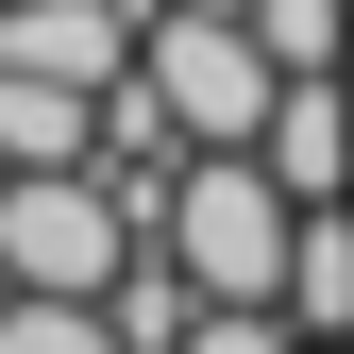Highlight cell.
<instances>
[{"mask_svg":"<svg viewBox=\"0 0 354 354\" xmlns=\"http://www.w3.org/2000/svg\"><path fill=\"white\" fill-rule=\"evenodd\" d=\"M287 321H304V337H354V203H304V236H287Z\"/></svg>","mask_w":354,"mask_h":354,"instance_id":"cell-7","label":"cell"},{"mask_svg":"<svg viewBox=\"0 0 354 354\" xmlns=\"http://www.w3.org/2000/svg\"><path fill=\"white\" fill-rule=\"evenodd\" d=\"M136 236H152V203L118 186V169H17V186H0V287L102 304L118 270H136Z\"/></svg>","mask_w":354,"mask_h":354,"instance_id":"cell-2","label":"cell"},{"mask_svg":"<svg viewBox=\"0 0 354 354\" xmlns=\"http://www.w3.org/2000/svg\"><path fill=\"white\" fill-rule=\"evenodd\" d=\"M253 152H270L304 203H354V84H337V68H287V102H270Z\"/></svg>","mask_w":354,"mask_h":354,"instance_id":"cell-5","label":"cell"},{"mask_svg":"<svg viewBox=\"0 0 354 354\" xmlns=\"http://www.w3.org/2000/svg\"><path fill=\"white\" fill-rule=\"evenodd\" d=\"M152 236L186 253V287H203V304H287L304 186H287L253 136H236V152H186V169H169V203H152Z\"/></svg>","mask_w":354,"mask_h":354,"instance_id":"cell-1","label":"cell"},{"mask_svg":"<svg viewBox=\"0 0 354 354\" xmlns=\"http://www.w3.org/2000/svg\"><path fill=\"white\" fill-rule=\"evenodd\" d=\"M0 354H136V337L102 304H68V287H0Z\"/></svg>","mask_w":354,"mask_h":354,"instance_id":"cell-8","label":"cell"},{"mask_svg":"<svg viewBox=\"0 0 354 354\" xmlns=\"http://www.w3.org/2000/svg\"><path fill=\"white\" fill-rule=\"evenodd\" d=\"M186 354H321V337H304L287 304H203V321H186Z\"/></svg>","mask_w":354,"mask_h":354,"instance_id":"cell-10","label":"cell"},{"mask_svg":"<svg viewBox=\"0 0 354 354\" xmlns=\"http://www.w3.org/2000/svg\"><path fill=\"white\" fill-rule=\"evenodd\" d=\"M253 34L287 68H354V0H253Z\"/></svg>","mask_w":354,"mask_h":354,"instance_id":"cell-9","label":"cell"},{"mask_svg":"<svg viewBox=\"0 0 354 354\" xmlns=\"http://www.w3.org/2000/svg\"><path fill=\"white\" fill-rule=\"evenodd\" d=\"M136 0H0V68H51V84H118L136 68Z\"/></svg>","mask_w":354,"mask_h":354,"instance_id":"cell-4","label":"cell"},{"mask_svg":"<svg viewBox=\"0 0 354 354\" xmlns=\"http://www.w3.org/2000/svg\"><path fill=\"white\" fill-rule=\"evenodd\" d=\"M17 169H102V84L0 68V186H17Z\"/></svg>","mask_w":354,"mask_h":354,"instance_id":"cell-6","label":"cell"},{"mask_svg":"<svg viewBox=\"0 0 354 354\" xmlns=\"http://www.w3.org/2000/svg\"><path fill=\"white\" fill-rule=\"evenodd\" d=\"M203 17H253V0H203Z\"/></svg>","mask_w":354,"mask_h":354,"instance_id":"cell-11","label":"cell"},{"mask_svg":"<svg viewBox=\"0 0 354 354\" xmlns=\"http://www.w3.org/2000/svg\"><path fill=\"white\" fill-rule=\"evenodd\" d=\"M136 68L169 84V118H186V152H236V136H270V102H287V51H270L253 17H203V0H152Z\"/></svg>","mask_w":354,"mask_h":354,"instance_id":"cell-3","label":"cell"}]
</instances>
